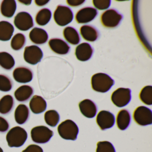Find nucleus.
Instances as JSON below:
<instances>
[{
  "instance_id": "f03ea898",
  "label": "nucleus",
  "mask_w": 152,
  "mask_h": 152,
  "mask_svg": "<svg viewBox=\"0 0 152 152\" xmlns=\"http://www.w3.org/2000/svg\"><path fill=\"white\" fill-rule=\"evenodd\" d=\"M92 89L97 92L105 93L107 92L113 86L114 80L106 74L99 73L91 77Z\"/></svg>"
},
{
  "instance_id": "f257e3e1",
  "label": "nucleus",
  "mask_w": 152,
  "mask_h": 152,
  "mask_svg": "<svg viewBox=\"0 0 152 152\" xmlns=\"http://www.w3.org/2000/svg\"><path fill=\"white\" fill-rule=\"evenodd\" d=\"M27 137L28 134L24 129L20 126H16L8 132L6 139L9 146L18 148L24 144Z\"/></svg>"
},
{
  "instance_id": "dca6fc26",
  "label": "nucleus",
  "mask_w": 152,
  "mask_h": 152,
  "mask_svg": "<svg viewBox=\"0 0 152 152\" xmlns=\"http://www.w3.org/2000/svg\"><path fill=\"white\" fill-rule=\"evenodd\" d=\"M79 106L81 113L85 117L92 118L96 116L97 108L96 104L90 99L83 100L80 102Z\"/></svg>"
},
{
  "instance_id": "412c9836",
  "label": "nucleus",
  "mask_w": 152,
  "mask_h": 152,
  "mask_svg": "<svg viewBox=\"0 0 152 152\" xmlns=\"http://www.w3.org/2000/svg\"><path fill=\"white\" fill-rule=\"evenodd\" d=\"M16 9V2L14 0H4L0 7L1 15L7 18H11L14 15Z\"/></svg>"
},
{
  "instance_id": "f3484780",
  "label": "nucleus",
  "mask_w": 152,
  "mask_h": 152,
  "mask_svg": "<svg viewBox=\"0 0 152 152\" xmlns=\"http://www.w3.org/2000/svg\"><path fill=\"white\" fill-rule=\"evenodd\" d=\"M29 38L33 43L36 45H42L47 42L48 34L44 29L34 27L29 34Z\"/></svg>"
},
{
  "instance_id": "423d86ee",
  "label": "nucleus",
  "mask_w": 152,
  "mask_h": 152,
  "mask_svg": "<svg viewBox=\"0 0 152 152\" xmlns=\"http://www.w3.org/2000/svg\"><path fill=\"white\" fill-rule=\"evenodd\" d=\"M123 16L119 14L117 10L109 9L106 10L101 16L102 25L107 28L117 27L121 21Z\"/></svg>"
},
{
  "instance_id": "1a4fd4ad",
  "label": "nucleus",
  "mask_w": 152,
  "mask_h": 152,
  "mask_svg": "<svg viewBox=\"0 0 152 152\" xmlns=\"http://www.w3.org/2000/svg\"><path fill=\"white\" fill-rule=\"evenodd\" d=\"M43 56L42 50L36 45L27 46L25 48L24 59L28 64L33 65L37 64L41 62Z\"/></svg>"
},
{
  "instance_id": "c85d7f7f",
  "label": "nucleus",
  "mask_w": 152,
  "mask_h": 152,
  "mask_svg": "<svg viewBox=\"0 0 152 152\" xmlns=\"http://www.w3.org/2000/svg\"><path fill=\"white\" fill-rule=\"evenodd\" d=\"M44 120L46 124L49 126L56 127L59 122L60 116L56 110H49L44 114Z\"/></svg>"
},
{
  "instance_id": "0eeeda50",
  "label": "nucleus",
  "mask_w": 152,
  "mask_h": 152,
  "mask_svg": "<svg viewBox=\"0 0 152 152\" xmlns=\"http://www.w3.org/2000/svg\"><path fill=\"white\" fill-rule=\"evenodd\" d=\"M131 99L130 89L121 88L115 91L111 96V100L117 107H122L129 104Z\"/></svg>"
},
{
  "instance_id": "2eb2a0df",
  "label": "nucleus",
  "mask_w": 152,
  "mask_h": 152,
  "mask_svg": "<svg viewBox=\"0 0 152 152\" xmlns=\"http://www.w3.org/2000/svg\"><path fill=\"white\" fill-rule=\"evenodd\" d=\"M93 49L90 44L84 42L78 45L75 49V55L78 60L82 62L88 61L91 58Z\"/></svg>"
},
{
  "instance_id": "39448f33",
  "label": "nucleus",
  "mask_w": 152,
  "mask_h": 152,
  "mask_svg": "<svg viewBox=\"0 0 152 152\" xmlns=\"http://www.w3.org/2000/svg\"><path fill=\"white\" fill-rule=\"evenodd\" d=\"M31 134L34 142L38 144H45L50 140L54 135V132L48 127L41 125L33 128Z\"/></svg>"
},
{
  "instance_id": "ddd939ff",
  "label": "nucleus",
  "mask_w": 152,
  "mask_h": 152,
  "mask_svg": "<svg viewBox=\"0 0 152 152\" xmlns=\"http://www.w3.org/2000/svg\"><path fill=\"white\" fill-rule=\"evenodd\" d=\"M13 76L15 80L19 83H28L33 79V72L29 67L19 66L17 67L13 73Z\"/></svg>"
},
{
  "instance_id": "c756f323",
  "label": "nucleus",
  "mask_w": 152,
  "mask_h": 152,
  "mask_svg": "<svg viewBox=\"0 0 152 152\" xmlns=\"http://www.w3.org/2000/svg\"><path fill=\"white\" fill-rule=\"evenodd\" d=\"M26 43V38L23 34L18 33L12 38L11 47L14 50H19L22 49Z\"/></svg>"
},
{
  "instance_id": "bb28decb",
  "label": "nucleus",
  "mask_w": 152,
  "mask_h": 152,
  "mask_svg": "<svg viewBox=\"0 0 152 152\" xmlns=\"http://www.w3.org/2000/svg\"><path fill=\"white\" fill-rule=\"evenodd\" d=\"M52 17L51 11L48 8L40 10L35 17V22L40 26H44L48 23Z\"/></svg>"
},
{
  "instance_id": "7ed1b4c3",
  "label": "nucleus",
  "mask_w": 152,
  "mask_h": 152,
  "mask_svg": "<svg viewBox=\"0 0 152 152\" xmlns=\"http://www.w3.org/2000/svg\"><path fill=\"white\" fill-rule=\"evenodd\" d=\"M79 131L77 124L70 120L62 122L58 127V132L60 137L66 140H76Z\"/></svg>"
},
{
  "instance_id": "58836bf2",
  "label": "nucleus",
  "mask_w": 152,
  "mask_h": 152,
  "mask_svg": "<svg viewBox=\"0 0 152 152\" xmlns=\"http://www.w3.org/2000/svg\"><path fill=\"white\" fill-rule=\"evenodd\" d=\"M19 2H21V3L24 4L26 6H28L30 5L31 3V1H19Z\"/></svg>"
},
{
  "instance_id": "9d476101",
  "label": "nucleus",
  "mask_w": 152,
  "mask_h": 152,
  "mask_svg": "<svg viewBox=\"0 0 152 152\" xmlns=\"http://www.w3.org/2000/svg\"><path fill=\"white\" fill-rule=\"evenodd\" d=\"M14 23L18 29L23 31H28L34 26L32 17L26 12L18 13L15 17Z\"/></svg>"
},
{
  "instance_id": "aec40b11",
  "label": "nucleus",
  "mask_w": 152,
  "mask_h": 152,
  "mask_svg": "<svg viewBox=\"0 0 152 152\" xmlns=\"http://www.w3.org/2000/svg\"><path fill=\"white\" fill-rule=\"evenodd\" d=\"M30 114V110L28 107L25 104H20L15 111V120L18 124H24L29 120Z\"/></svg>"
},
{
  "instance_id": "f8f14e48",
  "label": "nucleus",
  "mask_w": 152,
  "mask_h": 152,
  "mask_svg": "<svg viewBox=\"0 0 152 152\" xmlns=\"http://www.w3.org/2000/svg\"><path fill=\"white\" fill-rule=\"evenodd\" d=\"M98 15L96 9L86 7L80 10L75 16L76 22L79 24H86L94 20Z\"/></svg>"
},
{
  "instance_id": "4c0bfd02",
  "label": "nucleus",
  "mask_w": 152,
  "mask_h": 152,
  "mask_svg": "<svg viewBox=\"0 0 152 152\" xmlns=\"http://www.w3.org/2000/svg\"><path fill=\"white\" fill-rule=\"evenodd\" d=\"M35 3L36 5L39 6V7H43L47 5L49 2V1L46 0V1H41V0H36L35 1Z\"/></svg>"
},
{
  "instance_id": "9b49d317",
  "label": "nucleus",
  "mask_w": 152,
  "mask_h": 152,
  "mask_svg": "<svg viewBox=\"0 0 152 152\" xmlns=\"http://www.w3.org/2000/svg\"><path fill=\"white\" fill-rule=\"evenodd\" d=\"M96 122L102 130L110 129L115 122L114 115L109 111H101L97 115Z\"/></svg>"
},
{
  "instance_id": "f704fd0d",
  "label": "nucleus",
  "mask_w": 152,
  "mask_h": 152,
  "mask_svg": "<svg viewBox=\"0 0 152 152\" xmlns=\"http://www.w3.org/2000/svg\"><path fill=\"white\" fill-rule=\"evenodd\" d=\"M10 128L8 121L4 117L0 116V132H7Z\"/></svg>"
},
{
  "instance_id": "cd10ccee",
  "label": "nucleus",
  "mask_w": 152,
  "mask_h": 152,
  "mask_svg": "<svg viewBox=\"0 0 152 152\" xmlns=\"http://www.w3.org/2000/svg\"><path fill=\"white\" fill-rule=\"evenodd\" d=\"M15 62L13 57L7 52H0V66L6 70H10L14 67Z\"/></svg>"
},
{
  "instance_id": "ea45409f",
  "label": "nucleus",
  "mask_w": 152,
  "mask_h": 152,
  "mask_svg": "<svg viewBox=\"0 0 152 152\" xmlns=\"http://www.w3.org/2000/svg\"><path fill=\"white\" fill-rule=\"evenodd\" d=\"M0 152H3V149H2L1 147H0Z\"/></svg>"
},
{
  "instance_id": "4468645a",
  "label": "nucleus",
  "mask_w": 152,
  "mask_h": 152,
  "mask_svg": "<svg viewBox=\"0 0 152 152\" xmlns=\"http://www.w3.org/2000/svg\"><path fill=\"white\" fill-rule=\"evenodd\" d=\"M48 45L50 49L58 55H66L70 50L68 44L62 39L58 38L50 39L49 41Z\"/></svg>"
},
{
  "instance_id": "a878e982",
  "label": "nucleus",
  "mask_w": 152,
  "mask_h": 152,
  "mask_svg": "<svg viewBox=\"0 0 152 152\" xmlns=\"http://www.w3.org/2000/svg\"><path fill=\"white\" fill-rule=\"evenodd\" d=\"M63 34L66 41L72 45H77L80 41V35L74 27L70 26L66 27L64 29Z\"/></svg>"
},
{
  "instance_id": "6ab92c4d",
  "label": "nucleus",
  "mask_w": 152,
  "mask_h": 152,
  "mask_svg": "<svg viewBox=\"0 0 152 152\" xmlns=\"http://www.w3.org/2000/svg\"><path fill=\"white\" fill-rule=\"evenodd\" d=\"M34 90L32 87L29 85L20 86L15 91L16 99L20 102H25L29 100L34 94Z\"/></svg>"
},
{
  "instance_id": "20e7f679",
  "label": "nucleus",
  "mask_w": 152,
  "mask_h": 152,
  "mask_svg": "<svg viewBox=\"0 0 152 152\" xmlns=\"http://www.w3.org/2000/svg\"><path fill=\"white\" fill-rule=\"evenodd\" d=\"M72 11L69 7L59 5L54 13V19L57 24L64 26L69 24L73 19Z\"/></svg>"
},
{
  "instance_id": "2f4dec72",
  "label": "nucleus",
  "mask_w": 152,
  "mask_h": 152,
  "mask_svg": "<svg viewBox=\"0 0 152 152\" xmlns=\"http://www.w3.org/2000/svg\"><path fill=\"white\" fill-rule=\"evenodd\" d=\"M13 83L11 79L7 75L0 74V91L8 92L12 89Z\"/></svg>"
},
{
  "instance_id": "72a5a7b5",
  "label": "nucleus",
  "mask_w": 152,
  "mask_h": 152,
  "mask_svg": "<svg viewBox=\"0 0 152 152\" xmlns=\"http://www.w3.org/2000/svg\"><path fill=\"white\" fill-rule=\"evenodd\" d=\"M110 0H94L93 4L94 7L99 10H105L107 9L111 5Z\"/></svg>"
},
{
  "instance_id": "b1692460",
  "label": "nucleus",
  "mask_w": 152,
  "mask_h": 152,
  "mask_svg": "<svg viewBox=\"0 0 152 152\" xmlns=\"http://www.w3.org/2000/svg\"><path fill=\"white\" fill-rule=\"evenodd\" d=\"M15 104V100L12 96H4L0 99V113L5 115L8 114L13 110Z\"/></svg>"
},
{
  "instance_id": "7c9ffc66",
  "label": "nucleus",
  "mask_w": 152,
  "mask_h": 152,
  "mask_svg": "<svg viewBox=\"0 0 152 152\" xmlns=\"http://www.w3.org/2000/svg\"><path fill=\"white\" fill-rule=\"evenodd\" d=\"M140 99L145 104H152V86H147L143 88L140 93Z\"/></svg>"
},
{
  "instance_id": "6e6552de",
  "label": "nucleus",
  "mask_w": 152,
  "mask_h": 152,
  "mask_svg": "<svg viewBox=\"0 0 152 152\" xmlns=\"http://www.w3.org/2000/svg\"><path fill=\"white\" fill-rule=\"evenodd\" d=\"M133 119L140 126L151 125L152 124V111L146 107H138L133 113Z\"/></svg>"
},
{
  "instance_id": "c9c22d12",
  "label": "nucleus",
  "mask_w": 152,
  "mask_h": 152,
  "mask_svg": "<svg viewBox=\"0 0 152 152\" xmlns=\"http://www.w3.org/2000/svg\"><path fill=\"white\" fill-rule=\"evenodd\" d=\"M22 152H43V150L39 146L32 144L28 146Z\"/></svg>"
},
{
  "instance_id": "5701e85b",
  "label": "nucleus",
  "mask_w": 152,
  "mask_h": 152,
  "mask_svg": "<svg viewBox=\"0 0 152 152\" xmlns=\"http://www.w3.org/2000/svg\"><path fill=\"white\" fill-rule=\"evenodd\" d=\"M80 32L83 38L87 41L93 42L98 38V31L92 26H83L80 29Z\"/></svg>"
},
{
  "instance_id": "393cba45",
  "label": "nucleus",
  "mask_w": 152,
  "mask_h": 152,
  "mask_svg": "<svg viewBox=\"0 0 152 152\" xmlns=\"http://www.w3.org/2000/svg\"><path fill=\"white\" fill-rule=\"evenodd\" d=\"M131 122V115L129 112L126 109L121 110L116 117L117 127L121 130L127 129Z\"/></svg>"
},
{
  "instance_id": "4be33fe9",
  "label": "nucleus",
  "mask_w": 152,
  "mask_h": 152,
  "mask_svg": "<svg viewBox=\"0 0 152 152\" xmlns=\"http://www.w3.org/2000/svg\"><path fill=\"white\" fill-rule=\"evenodd\" d=\"M15 28L12 24L7 21L0 22V41H8L12 38Z\"/></svg>"
},
{
  "instance_id": "e433bc0d",
  "label": "nucleus",
  "mask_w": 152,
  "mask_h": 152,
  "mask_svg": "<svg viewBox=\"0 0 152 152\" xmlns=\"http://www.w3.org/2000/svg\"><path fill=\"white\" fill-rule=\"evenodd\" d=\"M84 0H68L66 2L71 7H76L80 6L85 2Z\"/></svg>"
},
{
  "instance_id": "a211bd4d",
  "label": "nucleus",
  "mask_w": 152,
  "mask_h": 152,
  "mask_svg": "<svg viewBox=\"0 0 152 152\" xmlns=\"http://www.w3.org/2000/svg\"><path fill=\"white\" fill-rule=\"evenodd\" d=\"M29 106L33 113L38 114L45 111L47 109V103L43 97L35 95L31 99Z\"/></svg>"
},
{
  "instance_id": "473e14b6",
  "label": "nucleus",
  "mask_w": 152,
  "mask_h": 152,
  "mask_svg": "<svg viewBox=\"0 0 152 152\" xmlns=\"http://www.w3.org/2000/svg\"><path fill=\"white\" fill-rule=\"evenodd\" d=\"M96 152H115V149L111 142L99 141L97 144Z\"/></svg>"
}]
</instances>
